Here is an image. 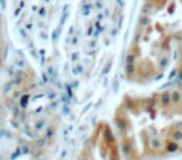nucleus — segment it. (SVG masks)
<instances>
[{
  "label": "nucleus",
  "instance_id": "5",
  "mask_svg": "<svg viewBox=\"0 0 182 160\" xmlns=\"http://www.w3.org/2000/svg\"><path fill=\"white\" fill-rule=\"evenodd\" d=\"M4 54H5V38H4V30H3V24L0 20V66L4 60Z\"/></svg>",
  "mask_w": 182,
  "mask_h": 160
},
{
  "label": "nucleus",
  "instance_id": "1",
  "mask_svg": "<svg viewBox=\"0 0 182 160\" xmlns=\"http://www.w3.org/2000/svg\"><path fill=\"white\" fill-rule=\"evenodd\" d=\"M126 160H163L182 153V90L126 94L114 114Z\"/></svg>",
  "mask_w": 182,
  "mask_h": 160
},
{
  "label": "nucleus",
  "instance_id": "3",
  "mask_svg": "<svg viewBox=\"0 0 182 160\" xmlns=\"http://www.w3.org/2000/svg\"><path fill=\"white\" fill-rule=\"evenodd\" d=\"M117 138L107 123L97 124L81 148L78 160H121Z\"/></svg>",
  "mask_w": 182,
  "mask_h": 160
},
{
  "label": "nucleus",
  "instance_id": "2",
  "mask_svg": "<svg viewBox=\"0 0 182 160\" xmlns=\"http://www.w3.org/2000/svg\"><path fill=\"white\" fill-rule=\"evenodd\" d=\"M182 44V0H143L126 54L130 83L150 85L175 65Z\"/></svg>",
  "mask_w": 182,
  "mask_h": 160
},
{
  "label": "nucleus",
  "instance_id": "4",
  "mask_svg": "<svg viewBox=\"0 0 182 160\" xmlns=\"http://www.w3.org/2000/svg\"><path fill=\"white\" fill-rule=\"evenodd\" d=\"M175 70L177 73V78L180 81V85H181V90H182V44L181 46L178 48L177 53H176V59H175Z\"/></svg>",
  "mask_w": 182,
  "mask_h": 160
}]
</instances>
